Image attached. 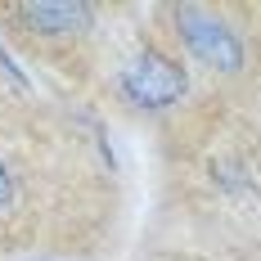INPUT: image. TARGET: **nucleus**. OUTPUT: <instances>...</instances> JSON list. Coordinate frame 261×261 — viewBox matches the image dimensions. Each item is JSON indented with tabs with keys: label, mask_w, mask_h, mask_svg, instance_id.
I'll use <instances>...</instances> for the list:
<instances>
[{
	"label": "nucleus",
	"mask_w": 261,
	"mask_h": 261,
	"mask_svg": "<svg viewBox=\"0 0 261 261\" xmlns=\"http://www.w3.org/2000/svg\"><path fill=\"white\" fill-rule=\"evenodd\" d=\"M104 9L90 0H9L0 5V27L27 54L54 63L59 72H86Z\"/></svg>",
	"instance_id": "f257e3e1"
},
{
	"label": "nucleus",
	"mask_w": 261,
	"mask_h": 261,
	"mask_svg": "<svg viewBox=\"0 0 261 261\" xmlns=\"http://www.w3.org/2000/svg\"><path fill=\"white\" fill-rule=\"evenodd\" d=\"M171 23V41L180 45L185 59H194L212 77H243L248 72V41L225 9L212 5H167L162 9Z\"/></svg>",
	"instance_id": "f03ea898"
},
{
	"label": "nucleus",
	"mask_w": 261,
	"mask_h": 261,
	"mask_svg": "<svg viewBox=\"0 0 261 261\" xmlns=\"http://www.w3.org/2000/svg\"><path fill=\"white\" fill-rule=\"evenodd\" d=\"M108 90H113V99L126 108V113H135V117H158V113L180 108V99L189 95V72H185V63L171 50L140 45L113 72Z\"/></svg>",
	"instance_id": "7ed1b4c3"
},
{
	"label": "nucleus",
	"mask_w": 261,
	"mask_h": 261,
	"mask_svg": "<svg viewBox=\"0 0 261 261\" xmlns=\"http://www.w3.org/2000/svg\"><path fill=\"white\" fill-rule=\"evenodd\" d=\"M27 216V167L14 162L9 149H0V234H9Z\"/></svg>",
	"instance_id": "20e7f679"
}]
</instances>
